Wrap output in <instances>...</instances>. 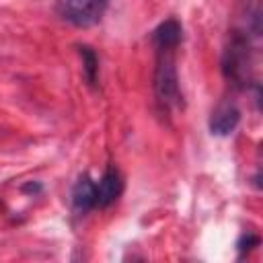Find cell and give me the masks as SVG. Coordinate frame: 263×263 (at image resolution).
I'll return each mask as SVG.
<instances>
[{"label":"cell","mask_w":263,"mask_h":263,"mask_svg":"<svg viewBox=\"0 0 263 263\" xmlns=\"http://www.w3.org/2000/svg\"><path fill=\"white\" fill-rule=\"evenodd\" d=\"M154 97L162 111H171L181 105L179 76L175 66V49H156L154 68Z\"/></svg>","instance_id":"cell-1"},{"label":"cell","mask_w":263,"mask_h":263,"mask_svg":"<svg viewBox=\"0 0 263 263\" xmlns=\"http://www.w3.org/2000/svg\"><path fill=\"white\" fill-rule=\"evenodd\" d=\"M107 4L109 0H58L55 10L74 27H92L103 18Z\"/></svg>","instance_id":"cell-2"},{"label":"cell","mask_w":263,"mask_h":263,"mask_svg":"<svg viewBox=\"0 0 263 263\" xmlns=\"http://www.w3.org/2000/svg\"><path fill=\"white\" fill-rule=\"evenodd\" d=\"M247 68H249V39L245 33L234 31L228 47L224 49L222 72L230 82L245 84L247 82Z\"/></svg>","instance_id":"cell-3"},{"label":"cell","mask_w":263,"mask_h":263,"mask_svg":"<svg viewBox=\"0 0 263 263\" xmlns=\"http://www.w3.org/2000/svg\"><path fill=\"white\" fill-rule=\"evenodd\" d=\"M123 191V179L121 173L117 171L115 164H109L107 171L103 173L101 181L97 183V205L99 208H107L111 205Z\"/></svg>","instance_id":"cell-4"},{"label":"cell","mask_w":263,"mask_h":263,"mask_svg":"<svg viewBox=\"0 0 263 263\" xmlns=\"http://www.w3.org/2000/svg\"><path fill=\"white\" fill-rule=\"evenodd\" d=\"M238 121H240V111L230 103H222L214 109L210 117V132L214 136H228L236 129Z\"/></svg>","instance_id":"cell-5"},{"label":"cell","mask_w":263,"mask_h":263,"mask_svg":"<svg viewBox=\"0 0 263 263\" xmlns=\"http://www.w3.org/2000/svg\"><path fill=\"white\" fill-rule=\"evenodd\" d=\"M72 208L78 214H86L88 210L97 208V183L88 177L82 175L72 189Z\"/></svg>","instance_id":"cell-6"},{"label":"cell","mask_w":263,"mask_h":263,"mask_svg":"<svg viewBox=\"0 0 263 263\" xmlns=\"http://www.w3.org/2000/svg\"><path fill=\"white\" fill-rule=\"evenodd\" d=\"M181 39H183V29H181L179 21H175V18L160 23L152 31V43L156 49H177Z\"/></svg>","instance_id":"cell-7"},{"label":"cell","mask_w":263,"mask_h":263,"mask_svg":"<svg viewBox=\"0 0 263 263\" xmlns=\"http://www.w3.org/2000/svg\"><path fill=\"white\" fill-rule=\"evenodd\" d=\"M78 53L82 58V72H84L86 82L97 84V78H99V58H97V53L88 45H80Z\"/></svg>","instance_id":"cell-8"},{"label":"cell","mask_w":263,"mask_h":263,"mask_svg":"<svg viewBox=\"0 0 263 263\" xmlns=\"http://www.w3.org/2000/svg\"><path fill=\"white\" fill-rule=\"evenodd\" d=\"M255 245H259V236H255V234H242L240 240H238V251L245 253L247 249H251Z\"/></svg>","instance_id":"cell-9"},{"label":"cell","mask_w":263,"mask_h":263,"mask_svg":"<svg viewBox=\"0 0 263 263\" xmlns=\"http://www.w3.org/2000/svg\"><path fill=\"white\" fill-rule=\"evenodd\" d=\"M23 189H25V191H41V185H37V183H35V185L29 183V185H25Z\"/></svg>","instance_id":"cell-10"}]
</instances>
